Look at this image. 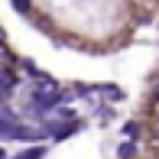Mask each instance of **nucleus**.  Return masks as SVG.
Returning <instances> with one entry per match:
<instances>
[{
	"label": "nucleus",
	"instance_id": "obj_7",
	"mask_svg": "<svg viewBox=\"0 0 159 159\" xmlns=\"http://www.w3.org/2000/svg\"><path fill=\"white\" fill-rule=\"evenodd\" d=\"M13 10H16V13H30V3H23V0H13Z\"/></svg>",
	"mask_w": 159,
	"mask_h": 159
},
{
	"label": "nucleus",
	"instance_id": "obj_8",
	"mask_svg": "<svg viewBox=\"0 0 159 159\" xmlns=\"http://www.w3.org/2000/svg\"><path fill=\"white\" fill-rule=\"evenodd\" d=\"M153 136H156V140H159V120H156V124H153Z\"/></svg>",
	"mask_w": 159,
	"mask_h": 159
},
{
	"label": "nucleus",
	"instance_id": "obj_11",
	"mask_svg": "<svg viewBox=\"0 0 159 159\" xmlns=\"http://www.w3.org/2000/svg\"><path fill=\"white\" fill-rule=\"evenodd\" d=\"M0 159H7V156H3V149H0Z\"/></svg>",
	"mask_w": 159,
	"mask_h": 159
},
{
	"label": "nucleus",
	"instance_id": "obj_1",
	"mask_svg": "<svg viewBox=\"0 0 159 159\" xmlns=\"http://www.w3.org/2000/svg\"><path fill=\"white\" fill-rule=\"evenodd\" d=\"M16 133H20V120L10 111H0V136L3 140H16Z\"/></svg>",
	"mask_w": 159,
	"mask_h": 159
},
{
	"label": "nucleus",
	"instance_id": "obj_4",
	"mask_svg": "<svg viewBox=\"0 0 159 159\" xmlns=\"http://www.w3.org/2000/svg\"><path fill=\"white\" fill-rule=\"evenodd\" d=\"M117 156H120V159L136 156V143H133V140H124V143H120V149H117Z\"/></svg>",
	"mask_w": 159,
	"mask_h": 159
},
{
	"label": "nucleus",
	"instance_id": "obj_2",
	"mask_svg": "<svg viewBox=\"0 0 159 159\" xmlns=\"http://www.w3.org/2000/svg\"><path fill=\"white\" fill-rule=\"evenodd\" d=\"M13 88H16V78H13L7 68H0V101L10 98V94H13Z\"/></svg>",
	"mask_w": 159,
	"mask_h": 159
},
{
	"label": "nucleus",
	"instance_id": "obj_10",
	"mask_svg": "<svg viewBox=\"0 0 159 159\" xmlns=\"http://www.w3.org/2000/svg\"><path fill=\"white\" fill-rule=\"evenodd\" d=\"M0 52H3V33H0Z\"/></svg>",
	"mask_w": 159,
	"mask_h": 159
},
{
	"label": "nucleus",
	"instance_id": "obj_5",
	"mask_svg": "<svg viewBox=\"0 0 159 159\" xmlns=\"http://www.w3.org/2000/svg\"><path fill=\"white\" fill-rule=\"evenodd\" d=\"M46 156V146H33V149H26V153H20L16 159H42Z\"/></svg>",
	"mask_w": 159,
	"mask_h": 159
},
{
	"label": "nucleus",
	"instance_id": "obj_9",
	"mask_svg": "<svg viewBox=\"0 0 159 159\" xmlns=\"http://www.w3.org/2000/svg\"><path fill=\"white\" fill-rule=\"evenodd\" d=\"M153 98H156V101H159V81H156V88H153Z\"/></svg>",
	"mask_w": 159,
	"mask_h": 159
},
{
	"label": "nucleus",
	"instance_id": "obj_3",
	"mask_svg": "<svg viewBox=\"0 0 159 159\" xmlns=\"http://www.w3.org/2000/svg\"><path fill=\"white\" fill-rule=\"evenodd\" d=\"M94 91H98L101 98H107V101H124V91H120L117 84H98Z\"/></svg>",
	"mask_w": 159,
	"mask_h": 159
},
{
	"label": "nucleus",
	"instance_id": "obj_6",
	"mask_svg": "<svg viewBox=\"0 0 159 159\" xmlns=\"http://www.w3.org/2000/svg\"><path fill=\"white\" fill-rule=\"evenodd\" d=\"M124 133H127V136H133V140H136V136H140V124H127V127H124Z\"/></svg>",
	"mask_w": 159,
	"mask_h": 159
}]
</instances>
